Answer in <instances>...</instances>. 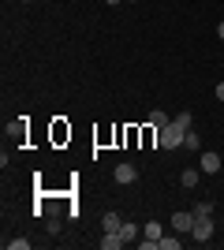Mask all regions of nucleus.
Segmentation results:
<instances>
[{"mask_svg": "<svg viewBox=\"0 0 224 250\" xmlns=\"http://www.w3.org/2000/svg\"><path fill=\"white\" fill-rule=\"evenodd\" d=\"M157 247H161V250H180L183 243H180V239H168V235H161V243H157Z\"/></svg>", "mask_w": 224, "mask_h": 250, "instance_id": "obj_12", "label": "nucleus"}, {"mask_svg": "<svg viewBox=\"0 0 224 250\" xmlns=\"http://www.w3.org/2000/svg\"><path fill=\"white\" fill-rule=\"evenodd\" d=\"M172 120H176L183 131H191V112H180V116H172Z\"/></svg>", "mask_w": 224, "mask_h": 250, "instance_id": "obj_15", "label": "nucleus"}, {"mask_svg": "<svg viewBox=\"0 0 224 250\" xmlns=\"http://www.w3.org/2000/svg\"><path fill=\"white\" fill-rule=\"evenodd\" d=\"M217 101L224 104V83H217Z\"/></svg>", "mask_w": 224, "mask_h": 250, "instance_id": "obj_17", "label": "nucleus"}, {"mask_svg": "<svg viewBox=\"0 0 224 250\" xmlns=\"http://www.w3.org/2000/svg\"><path fill=\"white\" fill-rule=\"evenodd\" d=\"M127 4H131V0H127Z\"/></svg>", "mask_w": 224, "mask_h": 250, "instance_id": "obj_21", "label": "nucleus"}, {"mask_svg": "<svg viewBox=\"0 0 224 250\" xmlns=\"http://www.w3.org/2000/svg\"><path fill=\"white\" fill-rule=\"evenodd\" d=\"M183 146H187V149H198V146H202V138L194 135V131H187V138H183Z\"/></svg>", "mask_w": 224, "mask_h": 250, "instance_id": "obj_14", "label": "nucleus"}, {"mask_svg": "<svg viewBox=\"0 0 224 250\" xmlns=\"http://www.w3.org/2000/svg\"><path fill=\"white\" fill-rule=\"evenodd\" d=\"M105 4H123V0H105Z\"/></svg>", "mask_w": 224, "mask_h": 250, "instance_id": "obj_19", "label": "nucleus"}, {"mask_svg": "<svg viewBox=\"0 0 224 250\" xmlns=\"http://www.w3.org/2000/svg\"><path fill=\"white\" fill-rule=\"evenodd\" d=\"M120 224H123L120 213H105V220H101V228H105V231H120Z\"/></svg>", "mask_w": 224, "mask_h": 250, "instance_id": "obj_11", "label": "nucleus"}, {"mask_svg": "<svg viewBox=\"0 0 224 250\" xmlns=\"http://www.w3.org/2000/svg\"><path fill=\"white\" fill-rule=\"evenodd\" d=\"M135 235H139V224H131V220H123V224H120V239H123V243H131Z\"/></svg>", "mask_w": 224, "mask_h": 250, "instance_id": "obj_8", "label": "nucleus"}, {"mask_svg": "<svg viewBox=\"0 0 224 250\" xmlns=\"http://www.w3.org/2000/svg\"><path fill=\"white\" fill-rule=\"evenodd\" d=\"M112 176H116V183H135L139 168H135V165H116V172H112Z\"/></svg>", "mask_w": 224, "mask_h": 250, "instance_id": "obj_5", "label": "nucleus"}, {"mask_svg": "<svg viewBox=\"0 0 224 250\" xmlns=\"http://www.w3.org/2000/svg\"><path fill=\"white\" fill-rule=\"evenodd\" d=\"M217 38H221V42H224V22H217Z\"/></svg>", "mask_w": 224, "mask_h": 250, "instance_id": "obj_18", "label": "nucleus"}, {"mask_svg": "<svg viewBox=\"0 0 224 250\" xmlns=\"http://www.w3.org/2000/svg\"><path fill=\"white\" fill-rule=\"evenodd\" d=\"M198 168H202V176H217V172H221V153L205 149V153H202V161H198Z\"/></svg>", "mask_w": 224, "mask_h": 250, "instance_id": "obj_4", "label": "nucleus"}, {"mask_svg": "<svg viewBox=\"0 0 224 250\" xmlns=\"http://www.w3.org/2000/svg\"><path fill=\"white\" fill-rule=\"evenodd\" d=\"M168 124H172V116H164L161 108H157V112H149V127H157V131H161V127H168Z\"/></svg>", "mask_w": 224, "mask_h": 250, "instance_id": "obj_10", "label": "nucleus"}, {"mask_svg": "<svg viewBox=\"0 0 224 250\" xmlns=\"http://www.w3.org/2000/svg\"><path fill=\"white\" fill-rule=\"evenodd\" d=\"M191 239L194 243H209V239H213V217H198V220H194Z\"/></svg>", "mask_w": 224, "mask_h": 250, "instance_id": "obj_2", "label": "nucleus"}, {"mask_svg": "<svg viewBox=\"0 0 224 250\" xmlns=\"http://www.w3.org/2000/svg\"><path fill=\"white\" fill-rule=\"evenodd\" d=\"M183 138H187V131H183L176 120H172L168 127H161V131H157V146H161V149H180Z\"/></svg>", "mask_w": 224, "mask_h": 250, "instance_id": "obj_1", "label": "nucleus"}, {"mask_svg": "<svg viewBox=\"0 0 224 250\" xmlns=\"http://www.w3.org/2000/svg\"><path fill=\"white\" fill-rule=\"evenodd\" d=\"M198 179H202V168H187V172L180 176V183L191 190V187H198Z\"/></svg>", "mask_w": 224, "mask_h": 250, "instance_id": "obj_7", "label": "nucleus"}, {"mask_svg": "<svg viewBox=\"0 0 224 250\" xmlns=\"http://www.w3.org/2000/svg\"><path fill=\"white\" fill-rule=\"evenodd\" d=\"M194 217H213V206H209V202H198V206H194Z\"/></svg>", "mask_w": 224, "mask_h": 250, "instance_id": "obj_13", "label": "nucleus"}, {"mask_svg": "<svg viewBox=\"0 0 224 250\" xmlns=\"http://www.w3.org/2000/svg\"><path fill=\"white\" fill-rule=\"evenodd\" d=\"M142 235H146V239H157V243H161V235H164V228H161L157 220H149L146 228H142Z\"/></svg>", "mask_w": 224, "mask_h": 250, "instance_id": "obj_9", "label": "nucleus"}, {"mask_svg": "<svg viewBox=\"0 0 224 250\" xmlns=\"http://www.w3.org/2000/svg\"><path fill=\"white\" fill-rule=\"evenodd\" d=\"M11 250H30V239H8Z\"/></svg>", "mask_w": 224, "mask_h": 250, "instance_id": "obj_16", "label": "nucleus"}, {"mask_svg": "<svg viewBox=\"0 0 224 250\" xmlns=\"http://www.w3.org/2000/svg\"><path fill=\"white\" fill-rule=\"evenodd\" d=\"M120 247H127V243L120 239V231H105L101 235V250H120Z\"/></svg>", "mask_w": 224, "mask_h": 250, "instance_id": "obj_6", "label": "nucleus"}, {"mask_svg": "<svg viewBox=\"0 0 224 250\" xmlns=\"http://www.w3.org/2000/svg\"><path fill=\"white\" fill-rule=\"evenodd\" d=\"M194 220H198V217H194V209H191V213H183V209H180V213H172V228L180 231V235H191Z\"/></svg>", "mask_w": 224, "mask_h": 250, "instance_id": "obj_3", "label": "nucleus"}, {"mask_svg": "<svg viewBox=\"0 0 224 250\" xmlns=\"http://www.w3.org/2000/svg\"><path fill=\"white\" fill-rule=\"evenodd\" d=\"M26 4H30V0H26Z\"/></svg>", "mask_w": 224, "mask_h": 250, "instance_id": "obj_20", "label": "nucleus"}]
</instances>
